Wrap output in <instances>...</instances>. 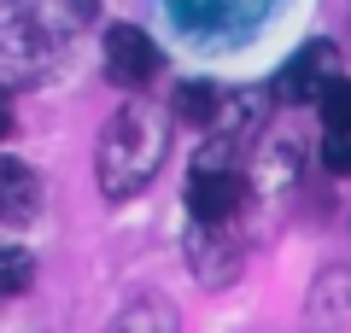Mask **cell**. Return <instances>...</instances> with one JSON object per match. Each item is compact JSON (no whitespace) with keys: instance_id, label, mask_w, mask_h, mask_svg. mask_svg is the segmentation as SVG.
Segmentation results:
<instances>
[{"instance_id":"1","label":"cell","mask_w":351,"mask_h":333,"mask_svg":"<svg viewBox=\"0 0 351 333\" xmlns=\"http://www.w3.org/2000/svg\"><path fill=\"white\" fill-rule=\"evenodd\" d=\"M164 152H170V111L129 99L106 117L100 129V152H94V175H100L106 199H135L141 187L158 175Z\"/></svg>"},{"instance_id":"2","label":"cell","mask_w":351,"mask_h":333,"mask_svg":"<svg viewBox=\"0 0 351 333\" xmlns=\"http://www.w3.org/2000/svg\"><path fill=\"white\" fill-rule=\"evenodd\" d=\"M88 18H94V0H6L0 6V82H36Z\"/></svg>"},{"instance_id":"3","label":"cell","mask_w":351,"mask_h":333,"mask_svg":"<svg viewBox=\"0 0 351 333\" xmlns=\"http://www.w3.org/2000/svg\"><path fill=\"white\" fill-rule=\"evenodd\" d=\"M176 18V29L193 41H234V36H252V29L269 18L276 0H164Z\"/></svg>"},{"instance_id":"4","label":"cell","mask_w":351,"mask_h":333,"mask_svg":"<svg viewBox=\"0 0 351 333\" xmlns=\"http://www.w3.org/2000/svg\"><path fill=\"white\" fill-rule=\"evenodd\" d=\"M339 76V47L334 41H304L287 64L276 71V99L281 106H304V99H322V88Z\"/></svg>"},{"instance_id":"5","label":"cell","mask_w":351,"mask_h":333,"mask_svg":"<svg viewBox=\"0 0 351 333\" xmlns=\"http://www.w3.org/2000/svg\"><path fill=\"white\" fill-rule=\"evenodd\" d=\"M188 263L205 286H228L240 275V263H246L234 222H193L188 228Z\"/></svg>"},{"instance_id":"6","label":"cell","mask_w":351,"mask_h":333,"mask_svg":"<svg viewBox=\"0 0 351 333\" xmlns=\"http://www.w3.org/2000/svg\"><path fill=\"white\" fill-rule=\"evenodd\" d=\"M158 47H152L147 29L135 24H112L106 29V76H112L117 88H147L152 76H158Z\"/></svg>"},{"instance_id":"7","label":"cell","mask_w":351,"mask_h":333,"mask_svg":"<svg viewBox=\"0 0 351 333\" xmlns=\"http://www.w3.org/2000/svg\"><path fill=\"white\" fill-rule=\"evenodd\" d=\"M246 175L240 170H193L188 175V217L193 222H240Z\"/></svg>"},{"instance_id":"8","label":"cell","mask_w":351,"mask_h":333,"mask_svg":"<svg viewBox=\"0 0 351 333\" xmlns=\"http://www.w3.org/2000/svg\"><path fill=\"white\" fill-rule=\"evenodd\" d=\"M316 111H322V164L334 175H351V76H334Z\"/></svg>"},{"instance_id":"9","label":"cell","mask_w":351,"mask_h":333,"mask_svg":"<svg viewBox=\"0 0 351 333\" xmlns=\"http://www.w3.org/2000/svg\"><path fill=\"white\" fill-rule=\"evenodd\" d=\"M41 210V175L24 158H0V222L6 228H24Z\"/></svg>"},{"instance_id":"10","label":"cell","mask_w":351,"mask_h":333,"mask_svg":"<svg viewBox=\"0 0 351 333\" xmlns=\"http://www.w3.org/2000/svg\"><path fill=\"white\" fill-rule=\"evenodd\" d=\"M223 106H228V94L211 88V82H182L170 94V117H182V123H193V129H217Z\"/></svg>"},{"instance_id":"11","label":"cell","mask_w":351,"mask_h":333,"mask_svg":"<svg viewBox=\"0 0 351 333\" xmlns=\"http://www.w3.org/2000/svg\"><path fill=\"white\" fill-rule=\"evenodd\" d=\"M176 328H182V321H176L170 298H135L106 333H176Z\"/></svg>"},{"instance_id":"12","label":"cell","mask_w":351,"mask_h":333,"mask_svg":"<svg viewBox=\"0 0 351 333\" xmlns=\"http://www.w3.org/2000/svg\"><path fill=\"white\" fill-rule=\"evenodd\" d=\"M29 281H36V258L24 246H0V304L29 293Z\"/></svg>"},{"instance_id":"13","label":"cell","mask_w":351,"mask_h":333,"mask_svg":"<svg viewBox=\"0 0 351 333\" xmlns=\"http://www.w3.org/2000/svg\"><path fill=\"white\" fill-rule=\"evenodd\" d=\"M0 135H12V94L0 88Z\"/></svg>"}]
</instances>
